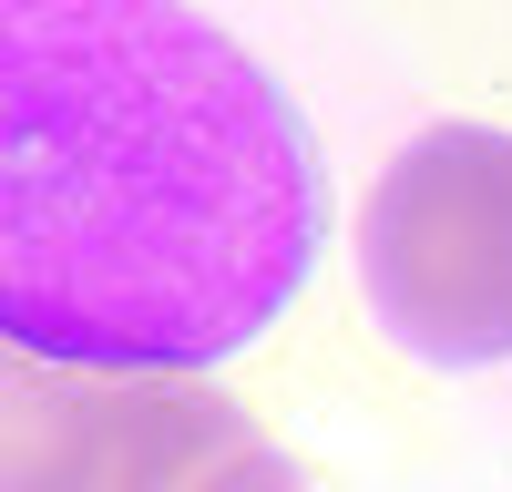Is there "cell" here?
Returning <instances> with one entry per match:
<instances>
[{"instance_id": "1", "label": "cell", "mask_w": 512, "mask_h": 492, "mask_svg": "<svg viewBox=\"0 0 512 492\" xmlns=\"http://www.w3.org/2000/svg\"><path fill=\"white\" fill-rule=\"evenodd\" d=\"M328 246L308 113L175 0L0 11V328L72 369H216Z\"/></svg>"}, {"instance_id": "2", "label": "cell", "mask_w": 512, "mask_h": 492, "mask_svg": "<svg viewBox=\"0 0 512 492\" xmlns=\"http://www.w3.org/2000/svg\"><path fill=\"white\" fill-rule=\"evenodd\" d=\"M0 492H297V462L205 369L0 359Z\"/></svg>"}, {"instance_id": "3", "label": "cell", "mask_w": 512, "mask_h": 492, "mask_svg": "<svg viewBox=\"0 0 512 492\" xmlns=\"http://www.w3.org/2000/svg\"><path fill=\"white\" fill-rule=\"evenodd\" d=\"M369 318L431 369L512 359V134L431 123L410 134L359 205Z\"/></svg>"}]
</instances>
